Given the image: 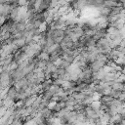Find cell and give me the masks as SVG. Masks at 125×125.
Returning a JSON list of instances; mask_svg holds the SVG:
<instances>
[{"label": "cell", "instance_id": "obj_1", "mask_svg": "<svg viewBox=\"0 0 125 125\" xmlns=\"http://www.w3.org/2000/svg\"><path fill=\"white\" fill-rule=\"evenodd\" d=\"M122 91H119V90H114V89H111V91H110V96L111 97H113L114 99H117L118 98V96L120 95V93H121Z\"/></svg>", "mask_w": 125, "mask_h": 125}, {"label": "cell", "instance_id": "obj_2", "mask_svg": "<svg viewBox=\"0 0 125 125\" xmlns=\"http://www.w3.org/2000/svg\"><path fill=\"white\" fill-rule=\"evenodd\" d=\"M117 99H119L120 101L124 102V100H125V91H122V92L120 93V95L118 96V98H117Z\"/></svg>", "mask_w": 125, "mask_h": 125}, {"label": "cell", "instance_id": "obj_3", "mask_svg": "<svg viewBox=\"0 0 125 125\" xmlns=\"http://www.w3.org/2000/svg\"><path fill=\"white\" fill-rule=\"evenodd\" d=\"M123 27H124V28H125V24H124V26H123Z\"/></svg>", "mask_w": 125, "mask_h": 125}]
</instances>
